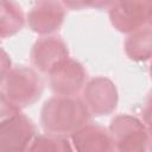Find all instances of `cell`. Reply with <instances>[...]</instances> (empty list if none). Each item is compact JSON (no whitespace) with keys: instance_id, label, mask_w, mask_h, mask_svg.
<instances>
[{"instance_id":"cell-2","label":"cell","mask_w":152,"mask_h":152,"mask_svg":"<svg viewBox=\"0 0 152 152\" xmlns=\"http://www.w3.org/2000/svg\"><path fill=\"white\" fill-rule=\"evenodd\" d=\"M0 86V93L19 108H25L37 102L44 90V81L37 70L24 65L12 68L1 77Z\"/></svg>"},{"instance_id":"cell-17","label":"cell","mask_w":152,"mask_h":152,"mask_svg":"<svg viewBox=\"0 0 152 152\" xmlns=\"http://www.w3.org/2000/svg\"><path fill=\"white\" fill-rule=\"evenodd\" d=\"M11 59L7 57L5 50H1V77L11 70Z\"/></svg>"},{"instance_id":"cell-20","label":"cell","mask_w":152,"mask_h":152,"mask_svg":"<svg viewBox=\"0 0 152 152\" xmlns=\"http://www.w3.org/2000/svg\"><path fill=\"white\" fill-rule=\"evenodd\" d=\"M146 126H147V128H148V132H150V135H151V139H152V120H151Z\"/></svg>"},{"instance_id":"cell-14","label":"cell","mask_w":152,"mask_h":152,"mask_svg":"<svg viewBox=\"0 0 152 152\" xmlns=\"http://www.w3.org/2000/svg\"><path fill=\"white\" fill-rule=\"evenodd\" d=\"M21 108H19L17 104H14L12 101H10L4 94L0 93V120L7 119L17 113L20 112Z\"/></svg>"},{"instance_id":"cell-3","label":"cell","mask_w":152,"mask_h":152,"mask_svg":"<svg viewBox=\"0 0 152 152\" xmlns=\"http://www.w3.org/2000/svg\"><path fill=\"white\" fill-rule=\"evenodd\" d=\"M115 150L121 152H146L152 150V139L146 124L137 116L119 114L109 125Z\"/></svg>"},{"instance_id":"cell-16","label":"cell","mask_w":152,"mask_h":152,"mask_svg":"<svg viewBox=\"0 0 152 152\" xmlns=\"http://www.w3.org/2000/svg\"><path fill=\"white\" fill-rule=\"evenodd\" d=\"M141 114H142V121L147 125L152 120V91L148 94V96L145 100V103L141 109Z\"/></svg>"},{"instance_id":"cell-21","label":"cell","mask_w":152,"mask_h":152,"mask_svg":"<svg viewBox=\"0 0 152 152\" xmlns=\"http://www.w3.org/2000/svg\"><path fill=\"white\" fill-rule=\"evenodd\" d=\"M150 75H151V78H152V62H151V65H150Z\"/></svg>"},{"instance_id":"cell-11","label":"cell","mask_w":152,"mask_h":152,"mask_svg":"<svg viewBox=\"0 0 152 152\" xmlns=\"http://www.w3.org/2000/svg\"><path fill=\"white\" fill-rule=\"evenodd\" d=\"M127 57L134 62H146L152 58V28L147 25L128 33L125 44Z\"/></svg>"},{"instance_id":"cell-4","label":"cell","mask_w":152,"mask_h":152,"mask_svg":"<svg viewBox=\"0 0 152 152\" xmlns=\"http://www.w3.org/2000/svg\"><path fill=\"white\" fill-rule=\"evenodd\" d=\"M37 135L33 121L21 112L0 121V150L26 151Z\"/></svg>"},{"instance_id":"cell-7","label":"cell","mask_w":152,"mask_h":152,"mask_svg":"<svg viewBox=\"0 0 152 152\" xmlns=\"http://www.w3.org/2000/svg\"><path fill=\"white\" fill-rule=\"evenodd\" d=\"M69 58V50L59 36H43L32 46L31 63L36 70L51 74Z\"/></svg>"},{"instance_id":"cell-18","label":"cell","mask_w":152,"mask_h":152,"mask_svg":"<svg viewBox=\"0 0 152 152\" xmlns=\"http://www.w3.org/2000/svg\"><path fill=\"white\" fill-rule=\"evenodd\" d=\"M118 0H95V4L93 6V8L95 10H110L112 6Z\"/></svg>"},{"instance_id":"cell-9","label":"cell","mask_w":152,"mask_h":152,"mask_svg":"<svg viewBox=\"0 0 152 152\" xmlns=\"http://www.w3.org/2000/svg\"><path fill=\"white\" fill-rule=\"evenodd\" d=\"M65 17L63 4L56 0L38 1L27 14L30 28L38 34L48 36L58 31Z\"/></svg>"},{"instance_id":"cell-1","label":"cell","mask_w":152,"mask_h":152,"mask_svg":"<svg viewBox=\"0 0 152 152\" xmlns=\"http://www.w3.org/2000/svg\"><path fill=\"white\" fill-rule=\"evenodd\" d=\"M90 115L83 99L56 95L44 102L40 110V125L48 134L66 137L87 125Z\"/></svg>"},{"instance_id":"cell-6","label":"cell","mask_w":152,"mask_h":152,"mask_svg":"<svg viewBox=\"0 0 152 152\" xmlns=\"http://www.w3.org/2000/svg\"><path fill=\"white\" fill-rule=\"evenodd\" d=\"M83 101L91 115H109L118 107V89L109 78L94 77L88 81L83 88Z\"/></svg>"},{"instance_id":"cell-5","label":"cell","mask_w":152,"mask_h":152,"mask_svg":"<svg viewBox=\"0 0 152 152\" xmlns=\"http://www.w3.org/2000/svg\"><path fill=\"white\" fill-rule=\"evenodd\" d=\"M151 10L152 0H118L108 14L114 28L128 34L147 24Z\"/></svg>"},{"instance_id":"cell-13","label":"cell","mask_w":152,"mask_h":152,"mask_svg":"<svg viewBox=\"0 0 152 152\" xmlns=\"http://www.w3.org/2000/svg\"><path fill=\"white\" fill-rule=\"evenodd\" d=\"M71 140H69L64 135H55V134H44V135H36L33 139L28 151H43V152H65L72 151L74 147L71 146Z\"/></svg>"},{"instance_id":"cell-15","label":"cell","mask_w":152,"mask_h":152,"mask_svg":"<svg viewBox=\"0 0 152 152\" xmlns=\"http://www.w3.org/2000/svg\"><path fill=\"white\" fill-rule=\"evenodd\" d=\"M63 6L68 10L72 11H81L89 7H93L95 4V0H61Z\"/></svg>"},{"instance_id":"cell-19","label":"cell","mask_w":152,"mask_h":152,"mask_svg":"<svg viewBox=\"0 0 152 152\" xmlns=\"http://www.w3.org/2000/svg\"><path fill=\"white\" fill-rule=\"evenodd\" d=\"M147 25L152 28V10H151V12H150V15H148V20H147Z\"/></svg>"},{"instance_id":"cell-12","label":"cell","mask_w":152,"mask_h":152,"mask_svg":"<svg viewBox=\"0 0 152 152\" xmlns=\"http://www.w3.org/2000/svg\"><path fill=\"white\" fill-rule=\"evenodd\" d=\"M25 24V15L14 0H1L0 4V37L8 38L18 33Z\"/></svg>"},{"instance_id":"cell-8","label":"cell","mask_w":152,"mask_h":152,"mask_svg":"<svg viewBox=\"0 0 152 152\" xmlns=\"http://www.w3.org/2000/svg\"><path fill=\"white\" fill-rule=\"evenodd\" d=\"M87 72L76 59L68 58L56 70L49 74V84L53 94L61 96H75L83 90Z\"/></svg>"},{"instance_id":"cell-10","label":"cell","mask_w":152,"mask_h":152,"mask_svg":"<svg viewBox=\"0 0 152 152\" xmlns=\"http://www.w3.org/2000/svg\"><path fill=\"white\" fill-rule=\"evenodd\" d=\"M70 140L74 150L78 152H104L115 150L109 129L96 124L82 126L70 135Z\"/></svg>"}]
</instances>
